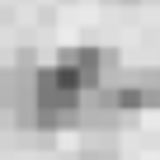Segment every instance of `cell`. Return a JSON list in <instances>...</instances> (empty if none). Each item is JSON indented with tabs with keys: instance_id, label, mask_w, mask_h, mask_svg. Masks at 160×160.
Masks as SVG:
<instances>
[]
</instances>
